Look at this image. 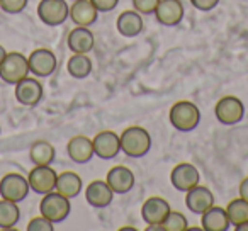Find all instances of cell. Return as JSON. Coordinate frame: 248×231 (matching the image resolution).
<instances>
[{"label": "cell", "instance_id": "obj_1", "mask_svg": "<svg viewBox=\"0 0 248 231\" xmlns=\"http://www.w3.org/2000/svg\"><path fill=\"white\" fill-rule=\"evenodd\" d=\"M121 139V152L124 155L131 156V158H141L152 148V136L141 126H131V128L124 129Z\"/></svg>", "mask_w": 248, "mask_h": 231}, {"label": "cell", "instance_id": "obj_2", "mask_svg": "<svg viewBox=\"0 0 248 231\" xmlns=\"http://www.w3.org/2000/svg\"><path fill=\"white\" fill-rule=\"evenodd\" d=\"M201 121V110L190 100H179L170 109V123L177 131L189 133L197 128Z\"/></svg>", "mask_w": 248, "mask_h": 231}, {"label": "cell", "instance_id": "obj_3", "mask_svg": "<svg viewBox=\"0 0 248 231\" xmlns=\"http://www.w3.org/2000/svg\"><path fill=\"white\" fill-rule=\"evenodd\" d=\"M29 77V62L22 53H7L4 62L0 63V78L5 83L16 85L22 78Z\"/></svg>", "mask_w": 248, "mask_h": 231}, {"label": "cell", "instance_id": "obj_4", "mask_svg": "<svg viewBox=\"0 0 248 231\" xmlns=\"http://www.w3.org/2000/svg\"><path fill=\"white\" fill-rule=\"evenodd\" d=\"M70 199L58 192H48L43 196L41 204H39V211L45 217H48L51 223H62L68 217L70 214Z\"/></svg>", "mask_w": 248, "mask_h": 231}, {"label": "cell", "instance_id": "obj_5", "mask_svg": "<svg viewBox=\"0 0 248 231\" xmlns=\"http://www.w3.org/2000/svg\"><path fill=\"white\" fill-rule=\"evenodd\" d=\"M216 119L224 126H233L243 119L245 116V106L238 97L226 95L216 104L214 107Z\"/></svg>", "mask_w": 248, "mask_h": 231}, {"label": "cell", "instance_id": "obj_6", "mask_svg": "<svg viewBox=\"0 0 248 231\" xmlns=\"http://www.w3.org/2000/svg\"><path fill=\"white\" fill-rule=\"evenodd\" d=\"M56 179H58V175L51 169V165H34V169L29 172L28 177L29 189L39 196H45V194L55 190Z\"/></svg>", "mask_w": 248, "mask_h": 231}, {"label": "cell", "instance_id": "obj_7", "mask_svg": "<svg viewBox=\"0 0 248 231\" xmlns=\"http://www.w3.org/2000/svg\"><path fill=\"white\" fill-rule=\"evenodd\" d=\"M29 194V182L21 173H7L0 180V196L2 199L21 202Z\"/></svg>", "mask_w": 248, "mask_h": 231}, {"label": "cell", "instance_id": "obj_8", "mask_svg": "<svg viewBox=\"0 0 248 231\" xmlns=\"http://www.w3.org/2000/svg\"><path fill=\"white\" fill-rule=\"evenodd\" d=\"M38 15L46 26H60L70 17V5L65 0H41Z\"/></svg>", "mask_w": 248, "mask_h": 231}, {"label": "cell", "instance_id": "obj_9", "mask_svg": "<svg viewBox=\"0 0 248 231\" xmlns=\"http://www.w3.org/2000/svg\"><path fill=\"white\" fill-rule=\"evenodd\" d=\"M199 170L192 163H179L170 173V182L179 192H187L192 187L199 185Z\"/></svg>", "mask_w": 248, "mask_h": 231}, {"label": "cell", "instance_id": "obj_10", "mask_svg": "<svg viewBox=\"0 0 248 231\" xmlns=\"http://www.w3.org/2000/svg\"><path fill=\"white\" fill-rule=\"evenodd\" d=\"M29 72L34 73L36 77H49L51 73H55L56 70V56L51 49H34L29 55Z\"/></svg>", "mask_w": 248, "mask_h": 231}, {"label": "cell", "instance_id": "obj_11", "mask_svg": "<svg viewBox=\"0 0 248 231\" xmlns=\"http://www.w3.org/2000/svg\"><path fill=\"white\" fill-rule=\"evenodd\" d=\"M93 155L102 160H110L121 152V139L114 131H100L92 139Z\"/></svg>", "mask_w": 248, "mask_h": 231}, {"label": "cell", "instance_id": "obj_12", "mask_svg": "<svg viewBox=\"0 0 248 231\" xmlns=\"http://www.w3.org/2000/svg\"><path fill=\"white\" fill-rule=\"evenodd\" d=\"M43 99V85L36 78H22L16 83V100L22 106L32 107Z\"/></svg>", "mask_w": 248, "mask_h": 231}, {"label": "cell", "instance_id": "obj_13", "mask_svg": "<svg viewBox=\"0 0 248 231\" xmlns=\"http://www.w3.org/2000/svg\"><path fill=\"white\" fill-rule=\"evenodd\" d=\"M85 199L92 207L97 209H104V207L110 206L114 199V190L109 187L106 180H93L87 185L85 189Z\"/></svg>", "mask_w": 248, "mask_h": 231}, {"label": "cell", "instance_id": "obj_14", "mask_svg": "<svg viewBox=\"0 0 248 231\" xmlns=\"http://www.w3.org/2000/svg\"><path fill=\"white\" fill-rule=\"evenodd\" d=\"M106 182L114 190V194H128L135 187V173L128 167L117 165L107 172Z\"/></svg>", "mask_w": 248, "mask_h": 231}, {"label": "cell", "instance_id": "obj_15", "mask_svg": "<svg viewBox=\"0 0 248 231\" xmlns=\"http://www.w3.org/2000/svg\"><path fill=\"white\" fill-rule=\"evenodd\" d=\"M155 17L163 26H177L184 17V5L180 0H160L155 11Z\"/></svg>", "mask_w": 248, "mask_h": 231}, {"label": "cell", "instance_id": "obj_16", "mask_svg": "<svg viewBox=\"0 0 248 231\" xmlns=\"http://www.w3.org/2000/svg\"><path fill=\"white\" fill-rule=\"evenodd\" d=\"M70 19L77 26L89 28L99 19V11L90 0H73V4L70 5Z\"/></svg>", "mask_w": 248, "mask_h": 231}, {"label": "cell", "instance_id": "obj_17", "mask_svg": "<svg viewBox=\"0 0 248 231\" xmlns=\"http://www.w3.org/2000/svg\"><path fill=\"white\" fill-rule=\"evenodd\" d=\"M170 213V204L163 197H150L141 206V217L148 224H162Z\"/></svg>", "mask_w": 248, "mask_h": 231}, {"label": "cell", "instance_id": "obj_18", "mask_svg": "<svg viewBox=\"0 0 248 231\" xmlns=\"http://www.w3.org/2000/svg\"><path fill=\"white\" fill-rule=\"evenodd\" d=\"M186 194V206L196 214H202L211 206H214V196L207 187L196 185Z\"/></svg>", "mask_w": 248, "mask_h": 231}, {"label": "cell", "instance_id": "obj_19", "mask_svg": "<svg viewBox=\"0 0 248 231\" xmlns=\"http://www.w3.org/2000/svg\"><path fill=\"white\" fill-rule=\"evenodd\" d=\"M68 48L73 53H83L87 55L89 51L93 49L95 45V38H93V32L89 28H83V26H77L75 29H72L68 34Z\"/></svg>", "mask_w": 248, "mask_h": 231}, {"label": "cell", "instance_id": "obj_20", "mask_svg": "<svg viewBox=\"0 0 248 231\" xmlns=\"http://www.w3.org/2000/svg\"><path fill=\"white\" fill-rule=\"evenodd\" d=\"M66 152L72 162L75 163H87L92 160L93 156V145L92 139L87 136H75L68 141L66 145Z\"/></svg>", "mask_w": 248, "mask_h": 231}, {"label": "cell", "instance_id": "obj_21", "mask_svg": "<svg viewBox=\"0 0 248 231\" xmlns=\"http://www.w3.org/2000/svg\"><path fill=\"white\" fill-rule=\"evenodd\" d=\"M201 216H202V219H201L202 230L206 231H226L231 226L230 217H228V213L224 207L211 206Z\"/></svg>", "mask_w": 248, "mask_h": 231}, {"label": "cell", "instance_id": "obj_22", "mask_svg": "<svg viewBox=\"0 0 248 231\" xmlns=\"http://www.w3.org/2000/svg\"><path fill=\"white\" fill-rule=\"evenodd\" d=\"M117 31L126 38H133L138 36L143 31V17L138 11H124L123 14L117 17Z\"/></svg>", "mask_w": 248, "mask_h": 231}, {"label": "cell", "instance_id": "obj_23", "mask_svg": "<svg viewBox=\"0 0 248 231\" xmlns=\"http://www.w3.org/2000/svg\"><path fill=\"white\" fill-rule=\"evenodd\" d=\"M55 190L62 196H65L66 199H73L82 192V179L78 173L75 172H63L56 179V187Z\"/></svg>", "mask_w": 248, "mask_h": 231}, {"label": "cell", "instance_id": "obj_24", "mask_svg": "<svg viewBox=\"0 0 248 231\" xmlns=\"http://www.w3.org/2000/svg\"><path fill=\"white\" fill-rule=\"evenodd\" d=\"M55 146L45 139L34 141L29 150V158L34 165H51L55 162Z\"/></svg>", "mask_w": 248, "mask_h": 231}, {"label": "cell", "instance_id": "obj_25", "mask_svg": "<svg viewBox=\"0 0 248 231\" xmlns=\"http://www.w3.org/2000/svg\"><path fill=\"white\" fill-rule=\"evenodd\" d=\"M66 70L73 78H85L92 72V62L83 53H73V56H70L66 63Z\"/></svg>", "mask_w": 248, "mask_h": 231}, {"label": "cell", "instance_id": "obj_26", "mask_svg": "<svg viewBox=\"0 0 248 231\" xmlns=\"http://www.w3.org/2000/svg\"><path fill=\"white\" fill-rule=\"evenodd\" d=\"M19 217H21V211H19L17 202H12L7 199L0 200V230L14 228Z\"/></svg>", "mask_w": 248, "mask_h": 231}, {"label": "cell", "instance_id": "obj_27", "mask_svg": "<svg viewBox=\"0 0 248 231\" xmlns=\"http://www.w3.org/2000/svg\"><path fill=\"white\" fill-rule=\"evenodd\" d=\"M228 217H230V223L233 224L234 228L240 226V224L247 223L248 221V202L241 197L238 199H233L226 207Z\"/></svg>", "mask_w": 248, "mask_h": 231}, {"label": "cell", "instance_id": "obj_28", "mask_svg": "<svg viewBox=\"0 0 248 231\" xmlns=\"http://www.w3.org/2000/svg\"><path fill=\"white\" fill-rule=\"evenodd\" d=\"M162 231H186L189 230V223H187V217L184 216L179 211H172L165 216V219L160 224Z\"/></svg>", "mask_w": 248, "mask_h": 231}, {"label": "cell", "instance_id": "obj_29", "mask_svg": "<svg viewBox=\"0 0 248 231\" xmlns=\"http://www.w3.org/2000/svg\"><path fill=\"white\" fill-rule=\"evenodd\" d=\"M158 4H160V0H133V7L141 15L155 14Z\"/></svg>", "mask_w": 248, "mask_h": 231}, {"label": "cell", "instance_id": "obj_30", "mask_svg": "<svg viewBox=\"0 0 248 231\" xmlns=\"http://www.w3.org/2000/svg\"><path fill=\"white\" fill-rule=\"evenodd\" d=\"M28 5V0H0V9L7 14H19Z\"/></svg>", "mask_w": 248, "mask_h": 231}, {"label": "cell", "instance_id": "obj_31", "mask_svg": "<svg viewBox=\"0 0 248 231\" xmlns=\"http://www.w3.org/2000/svg\"><path fill=\"white\" fill-rule=\"evenodd\" d=\"M53 224H55V223H51L48 217H45L41 214L39 217H34V219L29 221L28 231H53V230H55V228H53Z\"/></svg>", "mask_w": 248, "mask_h": 231}, {"label": "cell", "instance_id": "obj_32", "mask_svg": "<svg viewBox=\"0 0 248 231\" xmlns=\"http://www.w3.org/2000/svg\"><path fill=\"white\" fill-rule=\"evenodd\" d=\"M90 2L95 5V9L99 12H109L112 9H116V5L119 4V0H90Z\"/></svg>", "mask_w": 248, "mask_h": 231}, {"label": "cell", "instance_id": "obj_33", "mask_svg": "<svg viewBox=\"0 0 248 231\" xmlns=\"http://www.w3.org/2000/svg\"><path fill=\"white\" fill-rule=\"evenodd\" d=\"M190 4L197 9V11H213L217 4H219V0H190Z\"/></svg>", "mask_w": 248, "mask_h": 231}, {"label": "cell", "instance_id": "obj_34", "mask_svg": "<svg viewBox=\"0 0 248 231\" xmlns=\"http://www.w3.org/2000/svg\"><path fill=\"white\" fill-rule=\"evenodd\" d=\"M240 197L248 202V177L240 184Z\"/></svg>", "mask_w": 248, "mask_h": 231}, {"label": "cell", "instance_id": "obj_35", "mask_svg": "<svg viewBox=\"0 0 248 231\" xmlns=\"http://www.w3.org/2000/svg\"><path fill=\"white\" fill-rule=\"evenodd\" d=\"M5 55H7V51L4 49V46L0 45V63L4 62V58H5Z\"/></svg>", "mask_w": 248, "mask_h": 231}, {"label": "cell", "instance_id": "obj_36", "mask_svg": "<svg viewBox=\"0 0 248 231\" xmlns=\"http://www.w3.org/2000/svg\"><path fill=\"white\" fill-rule=\"evenodd\" d=\"M236 231H248V221L243 224H240V226H236Z\"/></svg>", "mask_w": 248, "mask_h": 231}, {"label": "cell", "instance_id": "obj_37", "mask_svg": "<svg viewBox=\"0 0 248 231\" xmlns=\"http://www.w3.org/2000/svg\"><path fill=\"white\" fill-rule=\"evenodd\" d=\"M123 231H135V228H131V226H124V228H121Z\"/></svg>", "mask_w": 248, "mask_h": 231}, {"label": "cell", "instance_id": "obj_38", "mask_svg": "<svg viewBox=\"0 0 248 231\" xmlns=\"http://www.w3.org/2000/svg\"><path fill=\"white\" fill-rule=\"evenodd\" d=\"M0 131H2V128H0Z\"/></svg>", "mask_w": 248, "mask_h": 231}]
</instances>
